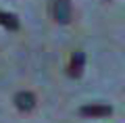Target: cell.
Masks as SVG:
<instances>
[{
  "label": "cell",
  "instance_id": "cell-1",
  "mask_svg": "<svg viewBox=\"0 0 125 123\" xmlns=\"http://www.w3.org/2000/svg\"><path fill=\"white\" fill-rule=\"evenodd\" d=\"M113 113V106L111 104H102V102H90V104H83L79 109L81 117H88V119H104Z\"/></svg>",
  "mask_w": 125,
  "mask_h": 123
},
{
  "label": "cell",
  "instance_id": "cell-2",
  "mask_svg": "<svg viewBox=\"0 0 125 123\" xmlns=\"http://www.w3.org/2000/svg\"><path fill=\"white\" fill-rule=\"evenodd\" d=\"M71 15H73V9H71V2L69 0H54L52 2V17L56 23H69L71 21Z\"/></svg>",
  "mask_w": 125,
  "mask_h": 123
},
{
  "label": "cell",
  "instance_id": "cell-3",
  "mask_svg": "<svg viewBox=\"0 0 125 123\" xmlns=\"http://www.w3.org/2000/svg\"><path fill=\"white\" fill-rule=\"evenodd\" d=\"M83 65H85V54L81 50H75L71 56V63H69V75L71 77H79L83 73Z\"/></svg>",
  "mask_w": 125,
  "mask_h": 123
},
{
  "label": "cell",
  "instance_id": "cell-4",
  "mask_svg": "<svg viewBox=\"0 0 125 123\" xmlns=\"http://www.w3.org/2000/svg\"><path fill=\"white\" fill-rule=\"evenodd\" d=\"M15 104H17L19 111H31L33 106H36V98H33V94L31 92H17L15 94Z\"/></svg>",
  "mask_w": 125,
  "mask_h": 123
},
{
  "label": "cell",
  "instance_id": "cell-5",
  "mask_svg": "<svg viewBox=\"0 0 125 123\" xmlns=\"http://www.w3.org/2000/svg\"><path fill=\"white\" fill-rule=\"evenodd\" d=\"M0 25L6 27V29H10V31H17V29H19V19H17V15L0 11Z\"/></svg>",
  "mask_w": 125,
  "mask_h": 123
}]
</instances>
